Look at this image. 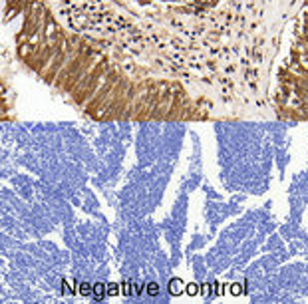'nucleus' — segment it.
Wrapping results in <instances>:
<instances>
[{
    "label": "nucleus",
    "instance_id": "f03ea898",
    "mask_svg": "<svg viewBox=\"0 0 308 304\" xmlns=\"http://www.w3.org/2000/svg\"><path fill=\"white\" fill-rule=\"evenodd\" d=\"M199 292V286H197V284H187V294H189V296H195V294Z\"/></svg>",
    "mask_w": 308,
    "mask_h": 304
},
{
    "label": "nucleus",
    "instance_id": "f257e3e1",
    "mask_svg": "<svg viewBox=\"0 0 308 304\" xmlns=\"http://www.w3.org/2000/svg\"><path fill=\"white\" fill-rule=\"evenodd\" d=\"M169 290H171V294H181L183 292V282L179 278H173L171 282H169Z\"/></svg>",
    "mask_w": 308,
    "mask_h": 304
},
{
    "label": "nucleus",
    "instance_id": "7ed1b4c3",
    "mask_svg": "<svg viewBox=\"0 0 308 304\" xmlns=\"http://www.w3.org/2000/svg\"><path fill=\"white\" fill-rule=\"evenodd\" d=\"M117 292H119V288H117V284H110V286H107V294H110V296H115Z\"/></svg>",
    "mask_w": 308,
    "mask_h": 304
},
{
    "label": "nucleus",
    "instance_id": "20e7f679",
    "mask_svg": "<svg viewBox=\"0 0 308 304\" xmlns=\"http://www.w3.org/2000/svg\"><path fill=\"white\" fill-rule=\"evenodd\" d=\"M231 292H233V294H235V296H236V294H239V292H241V288H239V284H233V288H231Z\"/></svg>",
    "mask_w": 308,
    "mask_h": 304
}]
</instances>
